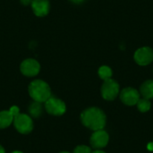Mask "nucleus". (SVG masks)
<instances>
[{"instance_id": "17", "label": "nucleus", "mask_w": 153, "mask_h": 153, "mask_svg": "<svg viewBox=\"0 0 153 153\" xmlns=\"http://www.w3.org/2000/svg\"><path fill=\"white\" fill-rule=\"evenodd\" d=\"M9 112H10V114L13 116V117L14 118L15 117H17V116L20 114V109H19V108H18V107H16V106H13V107L9 109Z\"/></svg>"}, {"instance_id": "1", "label": "nucleus", "mask_w": 153, "mask_h": 153, "mask_svg": "<svg viewBox=\"0 0 153 153\" xmlns=\"http://www.w3.org/2000/svg\"><path fill=\"white\" fill-rule=\"evenodd\" d=\"M82 123L93 131L101 130L106 125V115L99 108H89L81 115Z\"/></svg>"}, {"instance_id": "8", "label": "nucleus", "mask_w": 153, "mask_h": 153, "mask_svg": "<svg viewBox=\"0 0 153 153\" xmlns=\"http://www.w3.org/2000/svg\"><path fill=\"white\" fill-rule=\"evenodd\" d=\"M108 139L109 136L108 133L101 129V130H97L92 134L90 142L92 148L96 150H100L107 146L108 143Z\"/></svg>"}, {"instance_id": "24", "label": "nucleus", "mask_w": 153, "mask_h": 153, "mask_svg": "<svg viewBox=\"0 0 153 153\" xmlns=\"http://www.w3.org/2000/svg\"><path fill=\"white\" fill-rule=\"evenodd\" d=\"M60 153H69V152H60Z\"/></svg>"}, {"instance_id": "14", "label": "nucleus", "mask_w": 153, "mask_h": 153, "mask_svg": "<svg viewBox=\"0 0 153 153\" xmlns=\"http://www.w3.org/2000/svg\"><path fill=\"white\" fill-rule=\"evenodd\" d=\"M99 76L103 80V81H106V80H108L112 77V70L110 67L107 66V65H103L101 67H100L99 69Z\"/></svg>"}, {"instance_id": "7", "label": "nucleus", "mask_w": 153, "mask_h": 153, "mask_svg": "<svg viewBox=\"0 0 153 153\" xmlns=\"http://www.w3.org/2000/svg\"><path fill=\"white\" fill-rule=\"evenodd\" d=\"M20 70L23 75L28 76V77H33V76H36L39 73L40 65L39 62L36 61L35 59L29 58L22 62Z\"/></svg>"}, {"instance_id": "10", "label": "nucleus", "mask_w": 153, "mask_h": 153, "mask_svg": "<svg viewBox=\"0 0 153 153\" xmlns=\"http://www.w3.org/2000/svg\"><path fill=\"white\" fill-rule=\"evenodd\" d=\"M31 8L37 16L43 17L49 13L50 4L48 0H32Z\"/></svg>"}, {"instance_id": "13", "label": "nucleus", "mask_w": 153, "mask_h": 153, "mask_svg": "<svg viewBox=\"0 0 153 153\" xmlns=\"http://www.w3.org/2000/svg\"><path fill=\"white\" fill-rule=\"evenodd\" d=\"M29 111L30 114L31 115V117H39L41 113H42V105L40 102L38 101H34L30 104V108H29Z\"/></svg>"}, {"instance_id": "11", "label": "nucleus", "mask_w": 153, "mask_h": 153, "mask_svg": "<svg viewBox=\"0 0 153 153\" xmlns=\"http://www.w3.org/2000/svg\"><path fill=\"white\" fill-rule=\"evenodd\" d=\"M140 92L144 99H153V80L144 82L140 88Z\"/></svg>"}, {"instance_id": "3", "label": "nucleus", "mask_w": 153, "mask_h": 153, "mask_svg": "<svg viewBox=\"0 0 153 153\" xmlns=\"http://www.w3.org/2000/svg\"><path fill=\"white\" fill-rule=\"evenodd\" d=\"M119 93V84L113 79L104 81L101 86V95L107 100H115Z\"/></svg>"}, {"instance_id": "2", "label": "nucleus", "mask_w": 153, "mask_h": 153, "mask_svg": "<svg viewBox=\"0 0 153 153\" xmlns=\"http://www.w3.org/2000/svg\"><path fill=\"white\" fill-rule=\"evenodd\" d=\"M29 94L34 101L42 103L51 97V90L46 82L35 80L29 85Z\"/></svg>"}, {"instance_id": "19", "label": "nucleus", "mask_w": 153, "mask_h": 153, "mask_svg": "<svg viewBox=\"0 0 153 153\" xmlns=\"http://www.w3.org/2000/svg\"><path fill=\"white\" fill-rule=\"evenodd\" d=\"M147 149H148L149 151H151V152H153V143H148V145H147Z\"/></svg>"}, {"instance_id": "4", "label": "nucleus", "mask_w": 153, "mask_h": 153, "mask_svg": "<svg viewBox=\"0 0 153 153\" xmlns=\"http://www.w3.org/2000/svg\"><path fill=\"white\" fill-rule=\"evenodd\" d=\"M45 109L47 112L53 116H62L66 110L64 101L55 97H50L45 101Z\"/></svg>"}, {"instance_id": "9", "label": "nucleus", "mask_w": 153, "mask_h": 153, "mask_svg": "<svg viewBox=\"0 0 153 153\" xmlns=\"http://www.w3.org/2000/svg\"><path fill=\"white\" fill-rule=\"evenodd\" d=\"M120 100L127 106H134L136 105L140 100V93L134 88H125L120 93Z\"/></svg>"}, {"instance_id": "18", "label": "nucleus", "mask_w": 153, "mask_h": 153, "mask_svg": "<svg viewBox=\"0 0 153 153\" xmlns=\"http://www.w3.org/2000/svg\"><path fill=\"white\" fill-rule=\"evenodd\" d=\"M31 1L32 0H21V3L24 5H28L30 4H31Z\"/></svg>"}, {"instance_id": "6", "label": "nucleus", "mask_w": 153, "mask_h": 153, "mask_svg": "<svg viewBox=\"0 0 153 153\" xmlns=\"http://www.w3.org/2000/svg\"><path fill=\"white\" fill-rule=\"evenodd\" d=\"M134 61L142 66L148 65L153 61V49L150 47L138 48L134 53Z\"/></svg>"}, {"instance_id": "20", "label": "nucleus", "mask_w": 153, "mask_h": 153, "mask_svg": "<svg viewBox=\"0 0 153 153\" xmlns=\"http://www.w3.org/2000/svg\"><path fill=\"white\" fill-rule=\"evenodd\" d=\"M73 3H74V4H82V3H83L85 0H71Z\"/></svg>"}, {"instance_id": "16", "label": "nucleus", "mask_w": 153, "mask_h": 153, "mask_svg": "<svg viewBox=\"0 0 153 153\" xmlns=\"http://www.w3.org/2000/svg\"><path fill=\"white\" fill-rule=\"evenodd\" d=\"M74 153H91V150L86 145H80L74 149Z\"/></svg>"}, {"instance_id": "23", "label": "nucleus", "mask_w": 153, "mask_h": 153, "mask_svg": "<svg viewBox=\"0 0 153 153\" xmlns=\"http://www.w3.org/2000/svg\"><path fill=\"white\" fill-rule=\"evenodd\" d=\"M12 153H22V152H17V151H16V152H12Z\"/></svg>"}, {"instance_id": "21", "label": "nucleus", "mask_w": 153, "mask_h": 153, "mask_svg": "<svg viewBox=\"0 0 153 153\" xmlns=\"http://www.w3.org/2000/svg\"><path fill=\"white\" fill-rule=\"evenodd\" d=\"M0 153H5V152H4V149L0 145Z\"/></svg>"}, {"instance_id": "12", "label": "nucleus", "mask_w": 153, "mask_h": 153, "mask_svg": "<svg viewBox=\"0 0 153 153\" xmlns=\"http://www.w3.org/2000/svg\"><path fill=\"white\" fill-rule=\"evenodd\" d=\"M13 122V117L10 114L9 110H4L0 112V129L8 127Z\"/></svg>"}, {"instance_id": "5", "label": "nucleus", "mask_w": 153, "mask_h": 153, "mask_svg": "<svg viewBox=\"0 0 153 153\" xmlns=\"http://www.w3.org/2000/svg\"><path fill=\"white\" fill-rule=\"evenodd\" d=\"M13 124L16 130L23 134H30L33 129L32 119L26 114H19L13 118Z\"/></svg>"}, {"instance_id": "22", "label": "nucleus", "mask_w": 153, "mask_h": 153, "mask_svg": "<svg viewBox=\"0 0 153 153\" xmlns=\"http://www.w3.org/2000/svg\"><path fill=\"white\" fill-rule=\"evenodd\" d=\"M91 153H105L104 152H102V151H100V150H97V151H95V152H93Z\"/></svg>"}, {"instance_id": "15", "label": "nucleus", "mask_w": 153, "mask_h": 153, "mask_svg": "<svg viewBox=\"0 0 153 153\" xmlns=\"http://www.w3.org/2000/svg\"><path fill=\"white\" fill-rule=\"evenodd\" d=\"M136 105H137L138 109L143 113L147 112V111H149L151 109V102H150V100H147V99H144V98L140 99Z\"/></svg>"}]
</instances>
